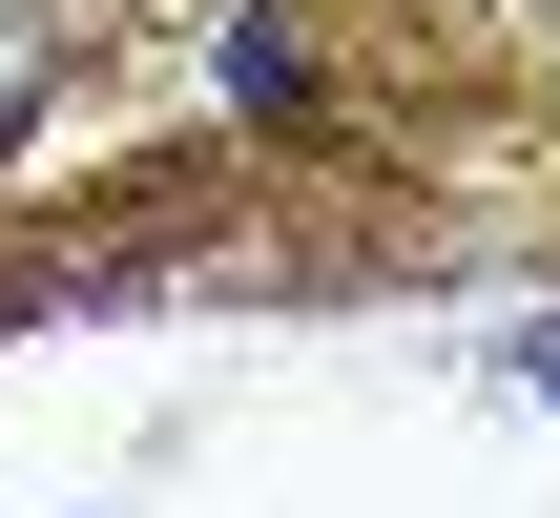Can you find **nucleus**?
Here are the masks:
<instances>
[{
    "mask_svg": "<svg viewBox=\"0 0 560 518\" xmlns=\"http://www.w3.org/2000/svg\"><path fill=\"white\" fill-rule=\"evenodd\" d=\"M229 104H249V125H291V104H312V42H291V0H229Z\"/></svg>",
    "mask_w": 560,
    "mask_h": 518,
    "instance_id": "1",
    "label": "nucleus"
},
{
    "mask_svg": "<svg viewBox=\"0 0 560 518\" xmlns=\"http://www.w3.org/2000/svg\"><path fill=\"white\" fill-rule=\"evenodd\" d=\"M21 83H42V21H21V0H0V125H21Z\"/></svg>",
    "mask_w": 560,
    "mask_h": 518,
    "instance_id": "2",
    "label": "nucleus"
},
{
    "mask_svg": "<svg viewBox=\"0 0 560 518\" xmlns=\"http://www.w3.org/2000/svg\"><path fill=\"white\" fill-rule=\"evenodd\" d=\"M21 311H62V270H0V332H21Z\"/></svg>",
    "mask_w": 560,
    "mask_h": 518,
    "instance_id": "3",
    "label": "nucleus"
}]
</instances>
